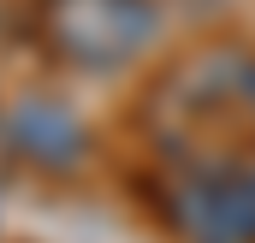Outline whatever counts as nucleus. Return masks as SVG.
<instances>
[{"instance_id": "1", "label": "nucleus", "mask_w": 255, "mask_h": 243, "mask_svg": "<svg viewBox=\"0 0 255 243\" xmlns=\"http://www.w3.org/2000/svg\"><path fill=\"white\" fill-rule=\"evenodd\" d=\"M148 130L160 160H255V54L214 42L154 89Z\"/></svg>"}, {"instance_id": "2", "label": "nucleus", "mask_w": 255, "mask_h": 243, "mask_svg": "<svg viewBox=\"0 0 255 243\" xmlns=\"http://www.w3.org/2000/svg\"><path fill=\"white\" fill-rule=\"evenodd\" d=\"M36 42L71 71H125L160 36L154 0H36L30 6Z\"/></svg>"}, {"instance_id": "3", "label": "nucleus", "mask_w": 255, "mask_h": 243, "mask_svg": "<svg viewBox=\"0 0 255 243\" xmlns=\"http://www.w3.org/2000/svg\"><path fill=\"white\" fill-rule=\"evenodd\" d=\"M160 214L184 243H255V160H172Z\"/></svg>"}, {"instance_id": "4", "label": "nucleus", "mask_w": 255, "mask_h": 243, "mask_svg": "<svg viewBox=\"0 0 255 243\" xmlns=\"http://www.w3.org/2000/svg\"><path fill=\"white\" fill-rule=\"evenodd\" d=\"M6 136H12V148L24 154V160H36V166H54L65 172L77 154H83V124L77 113L54 101V95H24L18 107H12V119H6Z\"/></svg>"}]
</instances>
